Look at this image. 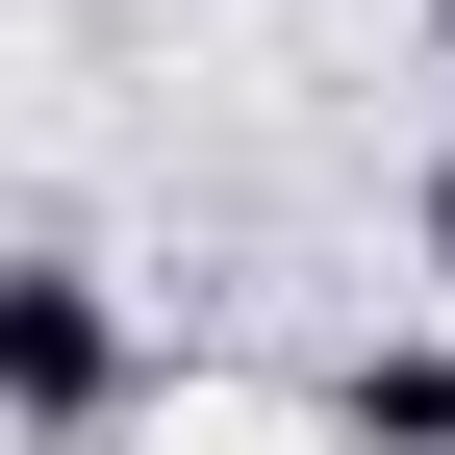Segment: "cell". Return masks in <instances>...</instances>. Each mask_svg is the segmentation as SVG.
Returning a JSON list of instances; mask_svg holds the SVG:
<instances>
[{
    "instance_id": "obj_1",
    "label": "cell",
    "mask_w": 455,
    "mask_h": 455,
    "mask_svg": "<svg viewBox=\"0 0 455 455\" xmlns=\"http://www.w3.org/2000/svg\"><path fill=\"white\" fill-rule=\"evenodd\" d=\"M127 379H152V329H127V278L101 253H0V430H127Z\"/></svg>"
},
{
    "instance_id": "obj_2",
    "label": "cell",
    "mask_w": 455,
    "mask_h": 455,
    "mask_svg": "<svg viewBox=\"0 0 455 455\" xmlns=\"http://www.w3.org/2000/svg\"><path fill=\"white\" fill-rule=\"evenodd\" d=\"M329 455H455V329H379L329 379Z\"/></svg>"
},
{
    "instance_id": "obj_3",
    "label": "cell",
    "mask_w": 455,
    "mask_h": 455,
    "mask_svg": "<svg viewBox=\"0 0 455 455\" xmlns=\"http://www.w3.org/2000/svg\"><path fill=\"white\" fill-rule=\"evenodd\" d=\"M430 278H455V152H430Z\"/></svg>"
},
{
    "instance_id": "obj_4",
    "label": "cell",
    "mask_w": 455,
    "mask_h": 455,
    "mask_svg": "<svg viewBox=\"0 0 455 455\" xmlns=\"http://www.w3.org/2000/svg\"><path fill=\"white\" fill-rule=\"evenodd\" d=\"M430 76H455V0H430Z\"/></svg>"
}]
</instances>
